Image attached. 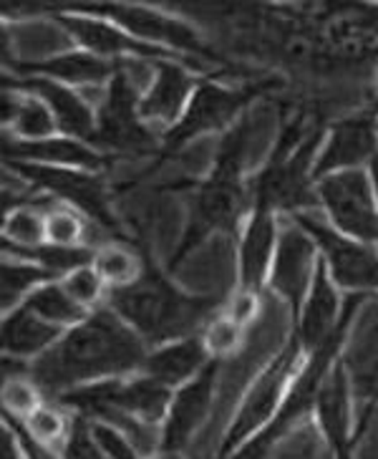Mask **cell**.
Here are the masks:
<instances>
[{
	"label": "cell",
	"instance_id": "1",
	"mask_svg": "<svg viewBox=\"0 0 378 459\" xmlns=\"http://www.w3.org/2000/svg\"><path fill=\"white\" fill-rule=\"evenodd\" d=\"M149 346L108 306L71 325L48 351L30 361V378L46 394H61L144 368Z\"/></svg>",
	"mask_w": 378,
	"mask_h": 459
},
{
	"label": "cell",
	"instance_id": "2",
	"mask_svg": "<svg viewBox=\"0 0 378 459\" xmlns=\"http://www.w3.org/2000/svg\"><path fill=\"white\" fill-rule=\"evenodd\" d=\"M107 306L132 325L147 346L157 349L169 341L202 333L204 325L225 303L215 298L189 296L147 260V271L136 283L108 290Z\"/></svg>",
	"mask_w": 378,
	"mask_h": 459
},
{
	"label": "cell",
	"instance_id": "3",
	"mask_svg": "<svg viewBox=\"0 0 378 459\" xmlns=\"http://www.w3.org/2000/svg\"><path fill=\"white\" fill-rule=\"evenodd\" d=\"M245 144H247V126L240 122L225 136L222 147L217 152L212 172L207 179H202V185L194 192L187 228L169 257L172 268H176L192 250H197L210 235L235 230L250 215L253 187L243 179Z\"/></svg>",
	"mask_w": 378,
	"mask_h": 459
},
{
	"label": "cell",
	"instance_id": "4",
	"mask_svg": "<svg viewBox=\"0 0 378 459\" xmlns=\"http://www.w3.org/2000/svg\"><path fill=\"white\" fill-rule=\"evenodd\" d=\"M368 300H371V296H351L346 300L343 316L338 321L336 331L303 361L300 371H297L293 384H290V389L285 394L283 404L275 411V417L228 459H265V455L271 452L280 437L290 432L300 419H305L311 414L313 409H315V402H318V394H321L325 377L331 374V368L336 366L340 353H343V346L348 341L353 321L358 318V313H361V308Z\"/></svg>",
	"mask_w": 378,
	"mask_h": 459
},
{
	"label": "cell",
	"instance_id": "5",
	"mask_svg": "<svg viewBox=\"0 0 378 459\" xmlns=\"http://www.w3.org/2000/svg\"><path fill=\"white\" fill-rule=\"evenodd\" d=\"M325 132L315 129L303 134L300 119L290 124L280 136L268 164L250 182L253 204L268 207L278 215H296L305 210H318L315 195V157L323 144Z\"/></svg>",
	"mask_w": 378,
	"mask_h": 459
},
{
	"label": "cell",
	"instance_id": "6",
	"mask_svg": "<svg viewBox=\"0 0 378 459\" xmlns=\"http://www.w3.org/2000/svg\"><path fill=\"white\" fill-rule=\"evenodd\" d=\"M313 238L333 283L351 296H378V247L338 232L321 210L288 215Z\"/></svg>",
	"mask_w": 378,
	"mask_h": 459
},
{
	"label": "cell",
	"instance_id": "7",
	"mask_svg": "<svg viewBox=\"0 0 378 459\" xmlns=\"http://www.w3.org/2000/svg\"><path fill=\"white\" fill-rule=\"evenodd\" d=\"M303 353H305V349L293 336L285 343L283 351L278 353L268 364V368L257 377L253 389L247 392L243 404L237 409V414L232 419V424L228 427V434L222 439L217 459H228L230 455H235L247 439H253L275 417V411L283 404L285 394L290 389L293 378L303 366Z\"/></svg>",
	"mask_w": 378,
	"mask_h": 459
},
{
	"label": "cell",
	"instance_id": "8",
	"mask_svg": "<svg viewBox=\"0 0 378 459\" xmlns=\"http://www.w3.org/2000/svg\"><path fill=\"white\" fill-rule=\"evenodd\" d=\"M18 179H23L28 187L54 197L56 203L71 204L79 212L89 217L94 225L107 228L108 232H119V220L114 215L111 197L107 192V182L101 172L71 169V167H43V164L5 162Z\"/></svg>",
	"mask_w": 378,
	"mask_h": 459
},
{
	"label": "cell",
	"instance_id": "9",
	"mask_svg": "<svg viewBox=\"0 0 378 459\" xmlns=\"http://www.w3.org/2000/svg\"><path fill=\"white\" fill-rule=\"evenodd\" d=\"M315 195L321 212L338 232L378 247V200L368 167L318 179Z\"/></svg>",
	"mask_w": 378,
	"mask_h": 459
},
{
	"label": "cell",
	"instance_id": "10",
	"mask_svg": "<svg viewBox=\"0 0 378 459\" xmlns=\"http://www.w3.org/2000/svg\"><path fill=\"white\" fill-rule=\"evenodd\" d=\"M82 13L99 15V18H107L111 23H116L124 28L126 33L136 36L139 41L151 43V46H159L164 51H172V54L185 56V58H194V61H219L217 54L207 46L202 36L187 26L182 18L175 15H167L157 8H149V5H126V3H108V5H71Z\"/></svg>",
	"mask_w": 378,
	"mask_h": 459
},
{
	"label": "cell",
	"instance_id": "11",
	"mask_svg": "<svg viewBox=\"0 0 378 459\" xmlns=\"http://www.w3.org/2000/svg\"><path fill=\"white\" fill-rule=\"evenodd\" d=\"M139 101L142 94L136 91L134 82L124 71V64L114 74V79L107 83L101 91V101L96 107V139L94 147L107 152H154L157 134L142 122L139 114Z\"/></svg>",
	"mask_w": 378,
	"mask_h": 459
},
{
	"label": "cell",
	"instance_id": "12",
	"mask_svg": "<svg viewBox=\"0 0 378 459\" xmlns=\"http://www.w3.org/2000/svg\"><path fill=\"white\" fill-rule=\"evenodd\" d=\"M257 91L260 89L255 86L232 89L219 82H200L182 119L162 136V147L167 152H176L192 144L194 139L217 134L222 129H232L235 122L243 117L247 104L255 99Z\"/></svg>",
	"mask_w": 378,
	"mask_h": 459
},
{
	"label": "cell",
	"instance_id": "13",
	"mask_svg": "<svg viewBox=\"0 0 378 459\" xmlns=\"http://www.w3.org/2000/svg\"><path fill=\"white\" fill-rule=\"evenodd\" d=\"M51 18L66 30L68 39L76 43V48H83V51L99 56V58L114 61V64H126V61H149V64L185 61V64H189V58H185V56L139 41L136 36L126 33L124 28L111 23L107 18L82 13L71 5L51 8Z\"/></svg>",
	"mask_w": 378,
	"mask_h": 459
},
{
	"label": "cell",
	"instance_id": "14",
	"mask_svg": "<svg viewBox=\"0 0 378 459\" xmlns=\"http://www.w3.org/2000/svg\"><path fill=\"white\" fill-rule=\"evenodd\" d=\"M318 260H321V253L311 235L300 228L296 220L285 217L268 288L293 311V316H297L305 303Z\"/></svg>",
	"mask_w": 378,
	"mask_h": 459
},
{
	"label": "cell",
	"instance_id": "15",
	"mask_svg": "<svg viewBox=\"0 0 378 459\" xmlns=\"http://www.w3.org/2000/svg\"><path fill=\"white\" fill-rule=\"evenodd\" d=\"M283 215L268 207L253 204L250 215L245 217L237 243V290L262 293L268 288L272 260L280 243Z\"/></svg>",
	"mask_w": 378,
	"mask_h": 459
},
{
	"label": "cell",
	"instance_id": "16",
	"mask_svg": "<svg viewBox=\"0 0 378 459\" xmlns=\"http://www.w3.org/2000/svg\"><path fill=\"white\" fill-rule=\"evenodd\" d=\"M197 83V74L185 61H157L154 76L139 101L142 122L159 136L167 134L182 119Z\"/></svg>",
	"mask_w": 378,
	"mask_h": 459
},
{
	"label": "cell",
	"instance_id": "17",
	"mask_svg": "<svg viewBox=\"0 0 378 459\" xmlns=\"http://www.w3.org/2000/svg\"><path fill=\"white\" fill-rule=\"evenodd\" d=\"M122 64H114L107 58L89 54L83 48H66L58 54L43 56L41 61H23V58H5V68H11V76H36L51 82L66 83L71 89H107Z\"/></svg>",
	"mask_w": 378,
	"mask_h": 459
},
{
	"label": "cell",
	"instance_id": "18",
	"mask_svg": "<svg viewBox=\"0 0 378 459\" xmlns=\"http://www.w3.org/2000/svg\"><path fill=\"white\" fill-rule=\"evenodd\" d=\"M378 157V129L371 117H351L333 124L328 132L318 157H315V182L328 175L365 169Z\"/></svg>",
	"mask_w": 378,
	"mask_h": 459
},
{
	"label": "cell",
	"instance_id": "19",
	"mask_svg": "<svg viewBox=\"0 0 378 459\" xmlns=\"http://www.w3.org/2000/svg\"><path fill=\"white\" fill-rule=\"evenodd\" d=\"M217 364L219 361H210L200 377L179 386L172 396V404L162 424V455H179L207 419L215 396Z\"/></svg>",
	"mask_w": 378,
	"mask_h": 459
},
{
	"label": "cell",
	"instance_id": "20",
	"mask_svg": "<svg viewBox=\"0 0 378 459\" xmlns=\"http://www.w3.org/2000/svg\"><path fill=\"white\" fill-rule=\"evenodd\" d=\"M3 86L21 89V91L43 99L46 107L51 108V114L56 117L61 134L94 144L96 107L86 101L83 91L71 89L66 83L51 82V79H36V76H5Z\"/></svg>",
	"mask_w": 378,
	"mask_h": 459
},
{
	"label": "cell",
	"instance_id": "21",
	"mask_svg": "<svg viewBox=\"0 0 378 459\" xmlns=\"http://www.w3.org/2000/svg\"><path fill=\"white\" fill-rule=\"evenodd\" d=\"M3 160L5 162L43 164V167H71V169H86V172H104L107 169V154L101 149L66 134L36 139V142H26V139H15V136L5 134Z\"/></svg>",
	"mask_w": 378,
	"mask_h": 459
},
{
	"label": "cell",
	"instance_id": "22",
	"mask_svg": "<svg viewBox=\"0 0 378 459\" xmlns=\"http://www.w3.org/2000/svg\"><path fill=\"white\" fill-rule=\"evenodd\" d=\"M353 396L356 394H353L351 377L343 361L338 359L331 374L325 377L318 402H315V417L336 459H351Z\"/></svg>",
	"mask_w": 378,
	"mask_h": 459
},
{
	"label": "cell",
	"instance_id": "23",
	"mask_svg": "<svg viewBox=\"0 0 378 459\" xmlns=\"http://www.w3.org/2000/svg\"><path fill=\"white\" fill-rule=\"evenodd\" d=\"M343 306L346 303H340V288L333 283L323 260H318L311 290L296 316V338L305 351H315L321 343H325V338L336 331L338 321L343 316Z\"/></svg>",
	"mask_w": 378,
	"mask_h": 459
},
{
	"label": "cell",
	"instance_id": "24",
	"mask_svg": "<svg viewBox=\"0 0 378 459\" xmlns=\"http://www.w3.org/2000/svg\"><path fill=\"white\" fill-rule=\"evenodd\" d=\"M210 361L215 359L207 351L202 333H194V336L169 341L151 349L142 371L154 381L164 384L167 389H179L194 377H200Z\"/></svg>",
	"mask_w": 378,
	"mask_h": 459
},
{
	"label": "cell",
	"instance_id": "25",
	"mask_svg": "<svg viewBox=\"0 0 378 459\" xmlns=\"http://www.w3.org/2000/svg\"><path fill=\"white\" fill-rule=\"evenodd\" d=\"M364 311V308H361ZM353 336L343 346L340 361L351 377L353 394L361 402H376L378 392V311H374V321L358 313L353 321Z\"/></svg>",
	"mask_w": 378,
	"mask_h": 459
},
{
	"label": "cell",
	"instance_id": "26",
	"mask_svg": "<svg viewBox=\"0 0 378 459\" xmlns=\"http://www.w3.org/2000/svg\"><path fill=\"white\" fill-rule=\"evenodd\" d=\"M66 331L58 325L43 321L41 316L28 311L26 306H18L13 311L3 313L0 338H3V353L13 359H39L54 346Z\"/></svg>",
	"mask_w": 378,
	"mask_h": 459
},
{
	"label": "cell",
	"instance_id": "27",
	"mask_svg": "<svg viewBox=\"0 0 378 459\" xmlns=\"http://www.w3.org/2000/svg\"><path fill=\"white\" fill-rule=\"evenodd\" d=\"M54 197L39 195L36 200H15L3 210V250H30L46 243V210Z\"/></svg>",
	"mask_w": 378,
	"mask_h": 459
},
{
	"label": "cell",
	"instance_id": "28",
	"mask_svg": "<svg viewBox=\"0 0 378 459\" xmlns=\"http://www.w3.org/2000/svg\"><path fill=\"white\" fill-rule=\"evenodd\" d=\"M94 268L104 278L108 290H119V288L136 283L144 275L147 257L139 255L134 247L124 240H111V243L96 247Z\"/></svg>",
	"mask_w": 378,
	"mask_h": 459
},
{
	"label": "cell",
	"instance_id": "29",
	"mask_svg": "<svg viewBox=\"0 0 378 459\" xmlns=\"http://www.w3.org/2000/svg\"><path fill=\"white\" fill-rule=\"evenodd\" d=\"M48 281H58L51 273L30 263L26 257L3 255V268H0V298H3V313L13 311L26 303V298L41 288Z\"/></svg>",
	"mask_w": 378,
	"mask_h": 459
},
{
	"label": "cell",
	"instance_id": "30",
	"mask_svg": "<svg viewBox=\"0 0 378 459\" xmlns=\"http://www.w3.org/2000/svg\"><path fill=\"white\" fill-rule=\"evenodd\" d=\"M23 306H26L28 311L36 313V316H41L43 321L58 325V328H64V331H68L71 325L82 324L83 318L91 313L68 296V290L64 288L61 281H48V283H43L41 288H36V290L26 298Z\"/></svg>",
	"mask_w": 378,
	"mask_h": 459
},
{
	"label": "cell",
	"instance_id": "31",
	"mask_svg": "<svg viewBox=\"0 0 378 459\" xmlns=\"http://www.w3.org/2000/svg\"><path fill=\"white\" fill-rule=\"evenodd\" d=\"M91 220L79 212L76 207L54 203L46 210V243L64 245V247H89Z\"/></svg>",
	"mask_w": 378,
	"mask_h": 459
},
{
	"label": "cell",
	"instance_id": "32",
	"mask_svg": "<svg viewBox=\"0 0 378 459\" xmlns=\"http://www.w3.org/2000/svg\"><path fill=\"white\" fill-rule=\"evenodd\" d=\"M58 281L64 283L68 296L73 298L79 306H83L86 311H96V308L107 306L108 288L104 283V278L96 273L94 263L83 265V268H76V271H71L64 278H58Z\"/></svg>",
	"mask_w": 378,
	"mask_h": 459
},
{
	"label": "cell",
	"instance_id": "33",
	"mask_svg": "<svg viewBox=\"0 0 378 459\" xmlns=\"http://www.w3.org/2000/svg\"><path fill=\"white\" fill-rule=\"evenodd\" d=\"M245 328L237 321H232L228 313L219 311L210 318V324L202 328V338L204 343H207V351L210 356L215 359V361H222L225 356H230L237 346H240V341H243Z\"/></svg>",
	"mask_w": 378,
	"mask_h": 459
},
{
	"label": "cell",
	"instance_id": "34",
	"mask_svg": "<svg viewBox=\"0 0 378 459\" xmlns=\"http://www.w3.org/2000/svg\"><path fill=\"white\" fill-rule=\"evenodd\" d=\"M39 386L33 384V378H8L3 381V409L8 417L15 419H28L39 406H41V399H39Z\"/></svg>",
	"mask_w": 378,
	"mask_h": 459
},
{
	"label": "cell",
	"instance_id": "35",
	"mask_svg": "<svg viewBox=\"0 0 378 459\" xmlns=\"http://www.w3.org/2000/svg\"><path fill=\"white\" fill-rule=\"evenodd\" d=\"M26 421L28 434L33 439H39L41 445H54V442H66L68 432H71V424L61 411H56L51 406H39Z\"/></svg>",
	"mask_w": 378,
	"mask_h": 459
},
{
	"label": "cell",
	"instance_id": "36",
	"mask_svg": "<svg viewBox=\"0 0 378 459\" xmlns=\"http://www.w3.org/2000/svg\"><path fill=\"white\" fill-rule=\"evenodd\" d=\"M64 459H108L101 452V446L96 445L91 427H89V419H73L71 432L66 437V445H64Z\"/></svg>",
	"mask_w": 378,
	"mask_h": 459
},
{
	"label": "cell",
	"instance_id": "37",
	"mask_svg": "<svg viewBox=\"0 0 378 459\" xmlns=\"http://www.w3.org/2000/svg\"><path fill=\"white\" fill-rule=\"evenodd\" d=\"M89 427H91L96 445L101 446V452H104L108 459H139L136 446L132 445L119 429L108 427L104 421H89Z\"/></svg>",
	"mask_w": 378,
	"mask_h": 459
},
{
	"label": "cell",
	"instance_id": "38",
	"mask_svg": "<svg viewBox=\"0 0 378 459\" xmlns=\"http://www.w3.org/2000/svg\"><path fill=\"white\" fill-rule=\"evenodd\" d=\"M257 308H260V296L257 293H247V290H235V296L222 306V311L230 316L232 321L247 325L250 321H255Z\"/></svg>",
	"mask_w": 378,
	"mask_h": 459
},
{
	"label": "cell",
	"instance_id": "39",
	"mask_svg": "<svg viewBox=\"0 0 378 459\" xmlns=\"http://www.w3.org/2000/svg\"><path fill=\"white\" fill-rule=\"evenodd\" d=\"M5 424H8L15 432V437H18V445H21L23 459H58L48 446L41 445L39 439H33V437L28 434L26 424H21V419L8 417V414H5Z\"/></svg>",
	"mask_w": 378,
	"mask_h": 459
},
{
	"label": "cell",
	"instance_id": "40",
	"mask_svg": "<svg viewBox=\"0 0 378 459\" xmlns=\"http://www.w3.org/2000/svg\"><path fill=\"white\" fill-rule=\"evenodd\" d=\"M368 175L374 179V187H376V200H378V157H374V162L368 164Z\"/></svg>",
	"mask_w": 378,
	"mask_h": 459
},
{
	"label": "cell",
	"instance_id": "41",
	"mask_svg": "<svg viewBox=\"0 0 378 459\" xmlns=\"http://www.w3.org/2000/svg\"><path fill=\"white\" fill-rule=\"evenodd\" d=\"M159 459H176V455H162Z\"/></svg>",
	"mask_w": 378,
	"mask_h": 459
},
{
	"label": "cell",
	"instance_id": "42",
	"mask_svg": "<svg viewBox=\"0 0 378 459\" xmlns=\"http://www.w3.org/2000/svg\"><path fill=\"white\" fill-rule=\"evenodd\" d=\"M376 83H378V71H376Z\"/></svg>",
	"mask_w": 378,
	"mask_h": 459
},
{
	"label": "cell",
	"instance_id": "43",
	"mask_svg": "<svg viewBox=\"0 0 378 459\" xmlns=\"http://www.w3.org/2000/svg\"><path fill=\"white\" fill-rule=\"evenodd\" d=\"M376 129H378V117H376Z\"/></svg>",
	"mask_w": 378,
	"mask_h": 459
},
{
	"label": "cell",
	"instance_id": "44",
	"mask_svg": "<svg viewBox=\"0 0 378 459\" xmlns=\"http://www.w3.org/2000/svg\"><path fill=\"white\" fill-rule=\"evenodd\" d=\"M376 399H378V392H376Z\"/></svg>",
	"mask_w": 378,
	"mask_h": 459
}]
</instances>
